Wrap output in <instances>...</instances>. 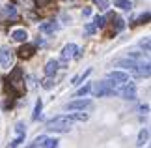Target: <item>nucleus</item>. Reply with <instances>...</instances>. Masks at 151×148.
<instances>
[{
  "mask_svg": "<svg viewBox=\"0 0 151 148\" xmlns=\"http://www.w3.org/2000/svg\"><path fill=\"white\" fill-rule=\"evenodd\" d=\"M118 88L119 86L106 77L104 81H99L95 85V96H99V98H110V96H114V94H118Z\"/></svg>",
  "mask_w": 151,
  "mask_h": 148,
  "instance_id": "nucleus-1",
  "label": "nucleus"
},
{
  "mask_svg": "<svg viewBox=\"0 0 151 148\" xmlns=\"http://www.w3.org/2000/svg\"><path fill=\"white\" fill-rule=\"evenodd\" d=\"M8 85H9V88L15 94H19V92L24 90V77H22V71L19 68H15L13 71H11V75L8 77Z\"/></svg>",
  "mask_w": 151,
  "mask_h": 148,
  "instance_id": "nucleus-2",
  "label": "nucleus"
},
{
  "mask_svg": "<svg viewBox=\"0 0 151 148\" xmlns=\"http://www.w3.org/2000/svg\"><path fill=\"white\" fill-rule=\"evenodd\" d=\"M65 109L67 111H90V109H93V101L88 99V98H78V99H75V101L67 103Z\"/></svg>",
  "mask_w": 151,
  "mask_h": 148,
  "instance_id": "nucleus-3",
  "label": "nucleus"
},
{
  "mask_svg": "<svg viewBox=\"0 0 151 148\" xmlns=\"http://www.w3.org/2000/svg\"><path fill=\"white\" fill-rule=\"evenodd\" d=\"M118 96H121L123 99H134V98H136V85H134V82L121 85V86L118 88Z\"/></svg>",
  "mask_w": 151,
  "mask_h": 148,
  "instance_id": "nucleus-4",
  "label": "nucleus"
},
{
  "mask_svg": "<svg viewBox=\"0 0 151 148\" xmlns=\"http://www.w3.org/2000/svg\"><path fill=\"white\" fill-rule=\"evenodd\" d=\"M0 66L9 69L13 66V52L9 47H0Z\"/></svg>",
  "mask_w": 151,
  "mask_h": 148,
  "instance_id": "nucleus-5",
  "label": "nucleus"
},
{
  "mask_svg": "<svg viewBox=\"0 0 151 148\" xmlns=\"http://www.w3.org/2000/svg\"><path fill=\"white\" fill-rule=\"evenodd\" d=\"M108 79H110V81H114L118 86H121V85H127V82L131 81V77H129V73H127V71H121V69H114V71H110V73H108Z\"/></svg>",
  "mask_w": 151,
  "mask_h": 148,
  "instance_id": "nucleus-6",
  "label": "nucleus"
},
{
  "mask_svg": "<svg viewBox=\"0 0 151 148\" xmlns=\"http://www.w3.org/2000/svg\"><path fill=\"white\" fill-rule=\"evenodd\" d=\"M78 49V45L77 43H67L65 47H63V51H62V60L63 62H67L69 58H73L75 56V52H77Z\"/></svg>",
  "mask_w": 151,
  "mask_h": 148,
  "instance_id": "nucleus-7",
  "label": "nucleus"
},
{
  "mask_svg": "<svg viewBox=\"0 0 151 148\" xmlns=\"http://www.w3.org/2000/svg\"><path fill=\"white\" fill-rule=\"evenodd\" d=\"M58 23L56 21H47V23H41L39 25V32H43V34H54L58 30Z\"/></svg>",
  "mask_w": 151,
  "mask_h": 148,
  "instance_id": "nucleus-8",
  "label": "nucleus"
},
{
  "mask_svg": "<svg viewBox=\"0 0 151 148\" xmlns=\"http://www.w3.org/2000/svg\"><path fill=\"white\" fill-rule=\"evenodd\" d=\"M11 38H13V41H17V43H26L28 32L24 30V28H15V30L11 32Z\"/></svg>",
  "mask_w": 151,
  "mask_h": 148,
  "instance_id": "nucleus-9",
  "label": "nucleus"
},
{
  "mask_svg": "<svg viewBox=\"0 0 151 148\" xmlns=\"http://www.w3.org/2000/svg\"><path fill=\"white\" fill-rule=\"evenodd\" d=\"M149 71H151V68H149V62L146 60V62H138L136 64V77H149Z\"/></svg>",
  "mask_w": 151,
  "mask_h": 148,
  "instance_id": "nucleus-10",
  "label": "nucleus"
},
{
  "mask_svg": "<svg viewBox=\"0 0 151 148\" xmlns=\"http://www.w3.org/2000/svg\"><path fill=\"white\" fill-rule=\"evenodd\" d=\"M136 60H132V58H123V60H119L118 62V66L121 68V69H129V71H132V73H136Z\"/></svg>",
  "mask_w": 151,
  "mask_h": 148,
  "instance_id": "nucleus-11",
  "label": "nucleus"
},
{
  "mask_svg": "<svg viewBox=\"0 0 151 148\" xmlns=\"http://www.w3.org/2000/svg\"><path fill=\"white\" fill-rule=\"evenodd\" d=\"M58 68H60V62L52 58V60H49L47 64H45V75L54 77V75H56V71H58Z\"/></svg>",
  "mask_w": 151,
  "mask_h": 148,
  "instance_id": "nucleus-12",
  "label": "nucleus"
},
{
  "mask_svg": "<svg viewBox=\"0 0 151 148\" xmlns=\"http://www.w3.org/2000/svg\"><path fill=\"white\" fill-rule=\"evenodd\" d=\"M34 52H36L34 45H22L21 49L17 51V56L19 58H30V56H34Z\"/></svg>",
  "mask_w": 151,
  "mask_h": 148,
  "instance_id": "nucleus-13",
  "label": "nucleus"
},
{
  "mask_svg": "<svg viewBox=\"0 0 151 148\" xmlns=\"http://www.w3.org/2000/svg\"><path fill=\"white\" fill-rule=\"evenodd\" d=\"M149 141V129L147 128H144V129H140V133H138V141H136V144L138 146H144Z\"/></svg>",
  "mask_w": 151,
  "mask_h": 148,
  "instance_id": "nucleus-14",
  "label": "nucleus"
},
{
  "mask_svg": "<svg viewBox=\"0 0 151 148\" xmlns=\"http://www.w3.org/2000/svg\"><path fill=\"white\" fill-rule=\"evenodd\" d=\"M41 109H43V101H41V98H37L36 107H34V112H32V120H37V118L41 116Z\"/></svg>",
  "mask_w": 151,
  "mask_h": 148,
  "instance_id": "nucleus-15",
  "label": "nucleus"
},
{
  "mask_svg": "<svg viewBox=\"0 0 151 148\" xmlns=\"http://www.w3.org/2000/svg\"><path fill=\"white\" fill-rule=\"evenodd\" d=\"M123 28H125V19L114 15V32H121Z\"/></svg>",
  "mask_w": 151,
  "mask_h": 148,
  "instance_id": "nucleus-16",
  "label": "nucleus"
},
{
  "mask_svg": "<svg viewBox=\"0 0 151 148\" xmlns=\"http://www.w3.org/2000/svg\"><path fill=\"white\" fill-rule=\"evenodd\" d=\"M114 6H116V8H119V9H131L132 8V2H131V0H116Z\"/></svg>",
  "mask_w": 151,
  "mask_h": 148,
  "instance_id": "nucleus-17",
  "label": "nucleus"
},
{
  "mask_svg": "<svg viewBox=\"0 0 151 148\" xmlns=\"http://www.w3.org/2000/svg\"><path fill=\"white\" fill-rule=\"evenodd\" d=\"M41 148H58V139H49V137H45L43 143H41Z\"/></svg>",
  "mask_w": 151,
  "mask_h": 148,
  "instance_id": "nucleus-18",
  "label": "nucleus"
},
{
  "mask_svg": "<svg viewBox=\"0 0 151 148\" xmlns=\"http://www.w3.org/2000/svg\"><path fill=\"white\" fill-rule=\"evenodd\" d=\"M104 25H106V17H103V15L93 17V26L95 28H104Z\"/></svg>",
  "mask_w": 151,
  "mask_h": 148,
  "instance_id": "nucleus-19",
  "label": "nucleus"
},
{
  "mask_svg": "<svg viewBox=\"0 0 151 148\" xmlns=\"http://www.w3.org/2000/svg\"><path fill=\"white\" fill-rule=\"evenodd\" d=\"M90 90H91V85H90V82H86L82 88H78V90H77V94H75V96L84 98V96H88V94H90Z\"/></svg>",
  "mask_w": 151,
  "mask_h": 148,
  "instance_id": "nucleus-20",
  "label": "nucleus"
},
{
  "mask_svg": "<svg viewBox=\"0 0 151 148\" xmlns=\"http://www.w3.org/2000/svg\"><path fill=\"white\" fill-rule=\"evenodd\" d=\"M4 15H8V17H13L17 15V9H15V6L13 4H8V6H4Z\"/></svg>",
  "mask_w": 151,
  "mask_h": 148,
  "instance_id": "nucleus-21",
  "label": "nucleus"
},
{
  "mask_svg": "<svg viewBox=\"0 0 151 148\" xmlns=\"http://www.w3.org/2000/svg\"><path fill=\"white\" fill-rule=\"evenodd\" d=\"M22 141H24V135H17V137L11 141V144H8V148H17L19 144H22Z\"/></svg>",
  "mask_w": 151,
  "mask_h": 148,
  "instance_id": "nucleus-22",
  "label": "nucleus"
},
{
  "mask_svg": "<svg viewBox=\"0 0 151 148\" xmlns=\"http://www.w3.org/2000/svg\"><path fill=\"white\" fill-rule=\"evenodd\" d=\"M43 88H47V90H50L52 86H54V77H50V75H47V79H43Z\"/></svg>",
  "mask_w": 151,
  "mask_h": 148,
  "instance_id": "nucleus-23",
  "label": "nucleus"
},
{
  "mask_svg": "<svg viewBox=\"0 0 151 148\" xmlns=\"http://www.w3.org/2000/svg\"><path fill=\"white\" fill-rule=\"evenodd\" d=\"M90 73H91V69H88V71H86L84 75H78V77H75V79H73L71 82H73V85H80V82H84V81H86V77H88Z\"/></svg>",
  "mask_w": 151,
  "mask_h": 148,
  "instance_id": "nucleus-24",
  "label": "nucleus"
},
{
  "mask_svg": "<svg viewBox=\"0 0 151 148\" xmlns=\"http://www.w3.org/2000/svg\"><path fill=\"white\" fill-rule=\"evenodd\" d=\"M15 133L17 135H26V126L22 122H17V126H15Z\"/></svg>",
  "mask_w": 151,
  "mask_h": 148,
  "instance_id": "nucleus-25",
  "label": "nucleus"
},
{
  "mask_svg": "<svg viewBox=\"0 0 151 148\" xmlns=\"http://www.w3.org/2000/svg\"><path fill=\"white\" fill-rule=\"evenodd\" d=\"M149 21V11H146V13H142L140 17L136 19V25H142V23H147Z\"/></svg>",
  "mask_w": 151,
  "mask_h": 148,
  "instance_id": "nucleus-26",
  "label": "nucleus"
},
{
  "mask_svg": "<svg viewBox=\"0 0 151 148\" xmlns=\"http://www.w3.org/2000/svg\"><path fill=\"white\" fill-rule=\"evenodd\" d=\"M140 47H142L144 51H146V55H147V52H149V38L142 39V41H140Z\"/></svg>",
  "mask_w": 151,
  "mask_h": 148,
  "instance_id": "nucleus-27",
  "label": "nucleus"
},
{
  "mask_svg": "<svg viewBox=\"0 0 151 148\" xmlns=\"http://www.w3.org/2000/svg\"><path fill=\"white\" fill-rule=\"evenodd\" d=\"M95 30H97V28L93 26V23H90V25H86V34H88V36H91V34H95Z\"/></svg>",
  "mask_w": 151,
  "mask_h": 148,
  "instance_id": "nucleus-28",
  "label": "nucleus"
},
{
  "mask_svg": "<svg viewBox=\"0 0 151 148\" xmlns=\"http://www.w3.org/2000/svg\"><path fill=\"white\" fill-rule=\"evenodd\" d=\"M93 2L99 6L101 9H106V8H108V2H106V0H93Z\"/></svg>",
  "mask_w": 151,
  "mask_h": 148,
  "instance_id": "nucleus-29",
  "label": "nucleus"
},
{
  "mask_svg": "<svg viewBox=\"0 0 151 148\" xmlns=\"http://www.w3.org/2000/svg\"><path fill=\"white\" fill-rule=\"evenodd\" d=\"M82 15H84V17H90V15H91V9H90V8H84V9H82Z\"/></svg>",
  "mask_w": 151,
  "mask_h": 148,
  "instance_id": "nucleus-30",
  "label": "nucleus"
},
{
  "mask_svg": "<svg viewBox=\"0 0 151 148\" xmlns=\"http://www.w3.org/2000/svg\"><path fill=\"white\" fill-rule=\"evenodd\" d=\"M36 4H37V6H47L49 0H36Z\"/></svg>",
  "mask_w": 151,
  "mask_h": 148,
  "instance_id": "nucleus-31",
  "label": "nucleus"
},
{
  "mask_svg": "<svg viewBox=\"0 0 151 148\" xmlns=\"http://www.w3.org/2000/svg\"><path fill=\"white\" fill-rule=\"evenodd\" d=\"M140 111H142V112H147V111H149V105H142Z\"/></svg>",
  "mask_w": 151,
  "mask_h": 148,
  "instance_id": "nucleus-32",
  "label": "nucleus"
},
{
  "mask_svg": "<svg viewBox=\"0 0 151 148\" xmlns=\"http://www.w3.org/2000/svg\"><path fill=\"white\" fill-rule=\"evenodd\" d=\"M146 148H147V146H146Z\"/></svg>",
  "mask_w": 151,
  "mask_h": 148,
  "instance_id": "nucleus-33",
  "label": "nucleus"
}]
</instances>
